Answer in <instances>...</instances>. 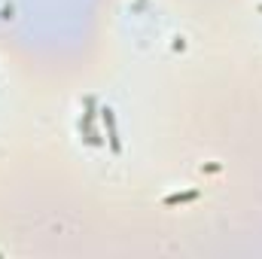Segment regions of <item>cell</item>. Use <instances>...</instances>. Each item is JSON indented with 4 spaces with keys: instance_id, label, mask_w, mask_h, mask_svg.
I'll list each match as a JSON object with an SVG mask.
<instances>
[{
    "instance_id": "cell-1",
    "label": "cell",
    "mask_w": 262,
    "mask_h": 259,
    "mask_svg": "<svg viewBox=\"0 0 262 259\" xmlns=\"http://www.w3.org/2000/svg\"><path fill=\"white\" fill-rule=\"evenodd\" d=\"M98 101L89 95L85 98V113H82V119H79V131H82V137H85V143H92V146H101L104 143V137L98 134V128H95V119H98Z\"/></svg>"
},
{
    "instance_id": "cell-2",
    "label": "cell",
    "mask_w": 262,
    "mask_h": 259,
    "mask_svg": "<svg viewBox=\"0 0 262 259\" xmlns=\"http://www.w3.org/2000/svg\"><path fill=\"white\" fill-rule=\"evenodd\" d=\"M101 119L107 125V140H110V149L119 156L122 153V137H119V125H116V113L110 107H101Z\"/></svg>"
},
{
    "instance_id": "cell-3",
    "label": "cell",
    "mask_w": 262,
    "mask_h": 259,
    "mask_svg": "<svg viewBox=\"0 0 262 259\" xmlns=\"http://www.w3.org/2000/svg\"><path fill=\"white\" fill-rule=\"evenodd\" d=\"M198 189H186V192H171L165 195V207H177V204H189V201H195L198 198Z\"/></svg>"
},
{
    "instance_id": "cell-4",
    "label": "cell",
    "mask_w": 262,
    "mask_h": 259,
    "mask_svg": "<svg viewBox=\"0 0 262 259\" xmlns=\"http://www.w3.org/2000/svg\"><path fill=\"white\" fill-rule=\"evenodd\" d=\"M201 171H207V174H216V171H220V165H216V162H213V165H201Z\"/></svg>"
}]
</instances>
